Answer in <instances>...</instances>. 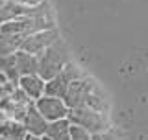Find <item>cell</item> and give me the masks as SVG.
I'll list each match as a JSON object with an SVG mask.
<instances>
[{"label": "cell", "instance_id": "6da1fadb", "mask_svg": "<svg viewBox=\"0 0 148 140\" xmlns=\"http://www.w3.org/2000/svg\"><path fill=\"white\" fill-rule=\"evenodd\" d=\"M63 101L67 103L69 109L89 107V109H96V111H102V113L109 111V101L106 98L104 90L89 76H82V77L74 79L67 87V90H65Z\"/></svg>", "mask_w": 148, "mask_h": 140}, {"label": "cell", "instance_id": "7a4b0ae2", "mask_svg": "<svg viewBox=\"0 0 148 140\" xmlns=\"http://www.w3.org/2000/svg\"><path fill=\"white\" fill-rule=\"evenodd\" d=\"M37 59H39V72L37 74L45 81H48V79H52L65 65L71 61V52H69V46L65 44V41L59 37L43 54L37 55Z\"/></svg>", "mask_w": 148, "mask_h": 140}, {"label": "cell", "instance_id": "3957f363", "mask_svg": "<svg viewBox=\"0 0 148 140\" xmlns=\"http://www.w3.org/2000/svg\"><path fill=\"white\" fill-rule=\"evenodd\" d=\"M71 124H78L82 127H85L87 131H91L92 135L96 133H104L109 129V120L108 113H102L96 109H89V107H74L69 109L67 114Z\"/></svg>", "mask_w": 148, "mask_h": 140}, {"label": "cell", "instance_id": "277c9868", "mask_svg": "<svg viewBox=\"0 0 148 140\" xmlns=\"http://www.w3.org/2000/svg\"><path fill=\"white\" fill-rule=\"evenodd\" d=\"M82 76H85V74H83V70L78 67V65H74L72 61H69L52 79H48V81H46V85H45V94L63 98L65 90H67V87L71 85L74 79H78V77H82Z\"/></svg>", "mask_w": 148, "mask_h": 140}, {"label": "cell", "instance_id": "5b68a950", "mask_svg": "<svg viewBox=\"0 0 148 140\" xmlns=\"http://www.w3.org/2000/svg\"><path fill=\"white\" fill-rule=\"evenodd\" d=\"M59 37L61 35H59V30L56 26L48 28V30L35 31V33H30L22 39L21 50H24L28 54H34V55H39V54H43L50 44H54Z\"/></svg>", "mask_w": 148, "mask_h": 140}, {"label": "cell", "instance_id": "8992f818", "mask_svg": "<svg viewBox=\"0 0 148 140\" xmlns=\"http://www.w3.org/2000/svg\"><path fill=\"white\" fill-rule=\"evenodd\" d=\"M32 103H34V100H32L28 94H24V92H22L18 87H15V90H13L11 94H9L6 100L0 103V111H2V113H6L8 118L21 122V120L24 118L28 107H30Z\"/></svg>", "mask_w": 148, "mask_h": 140}, {"label": "cell", "instance_id": "52a82bcc", "mask_svg": "<svg viewBox=\"0 0 148 140\" xmlns=\"http://www.w3.org/2000/svg\"><path fill=\"white\" fill-rule=\"evenodd\" d=\"M34 105L37 107V111L45 116L46 122H54V120L67 118V114H69V107L63 101V98H59V96L43 94L41 98L34 100Z\"/></svg>", "mask_w": 148, "mask_h": 140}, {"label": "cell", "instance_id": "ba28073f", "mask_svg": "<svg viewBox=\"0 0 148 140\" xmlns=\"http://www.w3.org/2000/svg\"><path fill=\"white\" fill-rule=\"evenodd\" d=\"M21 124L24 125V131L26 133H32V135H39V137H43L46 133V127H48V122L45 120V116L37 111V107L32 103L28 107L24 118L21 120Z\"/></svg>", "mask_w": 148, "mask_h": 140}, {"label": "cell", "instance_id": "9c48e42d", "mask_svg": "<svg viewBox=\"0 0 148 140\" xmlns=\"http://www.w3.org/2000/svg\"><path fill=\"white\" fill-rule=\"evenodd\" d=\"M45 85L46 81L39 74H28V76H21L17 81V87L21 88L24 94H28L32 100H37L45 94Z\"/></svg>", "mask_w": 148, "mask_h": 140}, {"label": "cell", "instance_id": "30bf717a", "mask_svg": "<svg viewBox=\"0 0 148 140\" xmlns=\"http://www.w3.org/2000/svg\"><path fill=\"white\" fill-rule=\"evenodd\" d=\"M15 65L18 76H28V74H37L39 72V59L34 54H28L24 50L15 52Z\"/></svg>", "mask_w": 148, "mask_h": 140}, {"label": "cell", "instance_id": "8fae6325", "mask_svg": "<svg viewBox=\"0 0 148 140\" xmlns=\"http://www.w3.org/2000/svg\"><path fill=\"white\" fill-rule=\"evenodd\" d=\"M22 39L24 37L18 35V33L0 31V55H9V54H15L17 50H21Z\"/></svg>", "mask_w": 148, "mask_h": 140}, {"label": "cell", "instance_id": "7c38bea8", "mask_svg": "<svg viewBox=\"0 0 148 140\" xmlns=\"http://www.w3.org/2000/svg\"><path fill=\"white\" fill-rule=\"evenodd\" d=\"M69 127H71L69 118L54 120V122H48V127H46L45 135H48L52 140H71V137H69Z\"/></svg>", "mask_w": 148, "mask_h": 140}, {"label": "cell", "instance_id": "4fadbf2b", "mask_svg": "<svg viewBox=\"0 0 148 140\" xmlns=\"http://www.w3.org/2000/svg\"><path fill=\"white\" fill-rule=\"evenodd\" d=\"M0 72L6 76L8 81L15 83L18 81V72H17V65H15V54H9V55H0Z\"/></svg>", "mask_w": 148, "mask_h": 140}, {"label": "cell", "instance_id": "5bb4252c", "mask_svg": "<svg viewBox=\"0 0 148 140\" xmlns=\"http://www.w3.org/2000/svg\"><path fill=\"white\" fill-rule=\"evenodd\" d=\"M69 137H71V140H92V133L87 131L82 125H78V124H71V127H69Z\"/></svg>", "mask_w": 148, "mask_h": 140}, {"label": "cell", "instance_id": "9a60e30c", "mask_svg": "<svg viewBox=\"0 0 148 140\" xmlns=\"http://www.w3.org/2000/svg\"><path fill=\"white\" fill-rule=\"evenodd\" d=\"M92 140H117V138H115L111 133L104 131V133H96V135H92Z\"/></svg>", "mask_w": 148, "mask_h": 140}, {"label": "cell", "instance_id": "2e32d148", "mask_svg": "<svg viewBox=\"0 0 148 140\" xmlns=\"http://www.w3.org/2000/svg\"><path fill=\"white\" fill-rule=\"evenodd\" d=\"M13 2L22 4V6H39V4L45 2V0H13Z\"/></svg>", "mask_w": 148, "mask_h": 140}, {"label": "cell", "instance_id": "e0dca14e", "mask_svg": "<svg viewBox=\"0 0 148 140\" xmlns=\"http://www.w3.org/2000/svg\"><path fill=\"white\" fill-rule=\"evenodd\" d=\"M22 140H41V137L39 135H32V133H24Z\"/></svg>", "mask_w": 148, "mask_h": 140}, {"label": "cell", "instance_id": "ac0fdd59", "mask_svg": "<svg viewBox=\"0 0 148 140\" xmlns=\"http://www.w3.org/2000/svg\"><path fill=\"white\" fill-rule=\"evenodd\" d=\"M41 140H52V138H50L48 135H43V137H41Z\"/></svg>", "mask_w": 148, "mask_h": 140}]
</instances>
